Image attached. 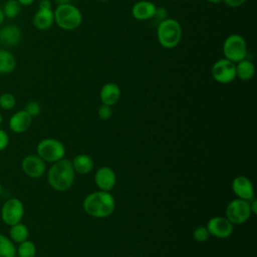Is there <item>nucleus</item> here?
<instances>
[{"label": "nucleus", "instance_id": "6ab92c4d", "mask_svg": "<svg viewBox=\"0 0 257 257\" xmlns=\"http://www.w3.org/2000/svg\"><path fill=\"white\" fill-rule=\"evenodd\" d=\"M71 164L75 174L77 173L80 175H86L93 169V161L87 154L76 155L71 161Z\"/></svg>", "mask_w": 257, "mask_h": 257}, {"label": "nucleus", "instance_id": "20e7f679", "mask_svg": "<svg viewBox=\"0 0 257 257\" xmlns=\"http://www.w3.org/2000/svg\"><path fill=\"white\" fill-rule=\"evenodd\" d=\"M54 14V23L63 30H74L82 22L81 11L71 3L57 5Z\"/></svg>", "mask_w": 257, "mask_h": 257}, {"label": "nucleus", "instance_id": "e433bc0d", "mask_svg": "<svg viewBox=\"0 0 257 257\" xmlns=\"http://www.w3.org/2000/svg\"><path fill=\"white\" fill-rule=\"evenodd\" d=\"M55 1H56L57 5H61V4H68V3H70L71 0H55Z\"/></svg>", "mask_w": 257, "mask_h": 257}, {"label": "nucleus", "instance_id": "cd10ccee", "mask_svg": "<svg viewBox=\"0 0 257 257\" xmlns=\"http://www.w3.org/2000/svg\"><path fill=\"white\" fill-rule=\"evenodd\" d=\"M24 110L26 112H28L32 117H35L37 115H39V113L41 112V106L39 104L38 101L36 100H30L28 101L25 106H24Z\"/></svg>", "mask_w": 257, "mask_h": 257}, {"label": "nucleus", "instance_id": "bb28decb", "mask_svg": "<svg viewBox=\"0 0 257 257\" xmlns=\"http://www.w3.org/2000/svg\"><path fill=\"white\" fill-rule=\"evenodd\" d=\"M193 238L197 242H206L210 238V233L205 226H199L193 231Z\"/></svg>", "mask_w": 257, "mask_h": 257}, {"label": "nucleus", "instance_id": "4be33fe9", "mask_svg": "<svg viewBox=\"0 0 257 257\" xmlns=\"http://www.w3.org/2000/svg\"><path fill=\"white\" fill-rule=\"evenodd\" d=\"M8 237L15 244H19V243H21V242H23V241L28 239V237H29V229L22 222L16 223V224L10 226Z\"/></svg>", "mask_w": 257, "mask_h": 257}, {"label": "nucleus", "instance_id": "c85d7f7f", "mask_svg": "<svg viewBox=\"0 0 257 257\" xmlns=\"http://www.w3.org/2000/svg\"><path fill=\"white\" fill-rule=\"evenodd\" d=\"M97 114H98L99 118L102 119V120H106V119L110 118V116H111V114H112L111 106L102 103V104L98 107V109H97Z\"/></svg>", "mask_w": 257, "mask_h": 257}, {"label": "nucleus", "instance_id": "423d86ee", "mask_svg": "<svg viewBox=\"0 0 257 257\" xmlns=\"http://www.w3.org/2000/svg\"><path fill=\"white\" fill-rule=\"evenodd\" d=\"M224 57L237 63L247 57L248 48L246 40L240 34H231L223 42Z\"/></svg>", "mask_w": 257, "mask_h": 257}, {"label": "nucleus", "instance_id": "9b49d317", "mask_svg": "<svg viewBox=\"0 0 257 257\" xmlns=\"http://www.w3.org/2000/svg\"><path fill=\"white\" fill-rule=\"evenodd\" d=\"M233 224L226 218L222 216L212 217L208 223L206 228L208 229L210 236H215L220 239L228 238L233 233Z\"/></svg>", "mask_w": 257, "mask_h": 257}, {"label": "nucleus", "instance_id": "4c0bfd02", "mask_svg": "<svg viewBox=\"0 0 257 257\" xmlns=\"http://www.w3.org/2000/svg\"><path fill=\"white\" fill-rule=\"evenodd\" d=\"M208 1L209 3H212V4H220L223 0H206Z\"/></svg>", "mask_w": 257, "mask_h": 257}, {"label": "nucleus", "instance_id": "39448f33", "mask_svg": "<svg viewBox=\"0 0 257 257\" xmlns=\"http://www.w3.org/2000/svg\"><path fill=\"white\" fill-rule=\"evenodd\" d=\"M65 146L56 139L46 138L41 140L36 146V155L45 163H55L65 156Z\"/></svg>", "mask_w": 257, "mask_h": 257}, {"label": "nucleus", "instance_id": "6e6552de", "mask_svg": "<svg viewBox=\"0 0 257 257\" xmlns=\"http://www.w3.org/2000/svg\"><path fill=\"white\" fill-rule=\"evenodd\" d=\"M25 208L18 198H10L4 202L0 210V217L4 224L11 226L22 221Z\"/></svg>", "mask_w": 257, "mask_h": 257}, {"label": "nucleus", "instance_id": "72a5a7b5", "mask_svg": "<svg viewBox=\"0 0 257 257\" xmlns=\"http://www.w3.org/2000/svg\"><path fill=\"white\" fill-rule=\"evenodd\" d=\"M249 205H250V210L251 213L256 215L257 214V200L254 198H252L251 200H249Z\"/></svg>", "mask_w": 257, "mask_h": 257}, {"label": "nucleus", "instance_id": "c9c22d12", "mask_svg": "<svg viewBox=\"0 0 257 257\" xmlns=\"http://www.w3.org/2000/svg\"><path fill=\"white\" fill-rule=\"evenodd\" d=\"M5 19H6V18H5V16H4V13H3V11H2V9H1V7H0V26L3 25Z\"/></svg>", "mask_w": 257, "mask_h": 257}, {"label": "nucleus", "instance_id": "a19ab883", "mask_svg": "<svg viewBox=\"0 0 257 257\" xmlns=\"http://www.w3.org/2000/svg\"><path fill=\"white\" fill-rule=\"evenodd\" d=\"M99 2H106V1H108V0H98Z\"/></svg>", "mask_w": 257, "mask_h": 257}, {"label": "nucleus", "instance_id": "393cba45", "mask_svg": "<svg viewBox=\"0 0 257 257\" xmlns=\"http://www.w3.org/2000/svg\"><path fill=\"white\" fill-rule=\"evenodd\" d=\"M21 5L18 3L17 0H7L3 6L1 7L5 18L14 19L16 18L21 12Z\"/></svg>", "mask_w": 257, "mask_h": 257}, {"label": "nucleus", "instance_id": "f03ea898", "mask_svg": "<svg viewBox=\"0 0 257 257\" xmlns=\"http://www.w3.org/2000/svg\"><path fill=\"white\" fill-rule=\"evenodd\" d=\"M75 178V172L71 161L61 159L49 167L47 172V182L49 186L57 192H65L71 188Z\"/></svg>", "mask_w": 257, "mask_h": 257}, {"label": "nucleus", "instance_id": "f8f14e48", "mask_svg": "<svg viewBox=\"0 0 257 257\" xmlns=\"http://www.w3.org/2000/svg\"><path fill=\"white\" fill-rule=\"evenodd\" d=\"M94 182L96 187L101 191L110 192L116 183V176L114 171L107 167H100L94 175Z\"/></svg>", "mask_w": 257, "mask_h": 257}, {"label": "nucleus", "instance_id": "ea45409f", "mask_svg": "<svg viewBox=\"0 0 257 257\" xmlns=\"http://www.w3.org/2000/svg\"><path fill=\"white\" fill-rule=\"evenodd\" d=\"M2 191H3V189H2V185H1V183H0V197H1V195H2Z\"/></svg>", "mask_w": 257, "mask_h": 257}, {"label": "nucleus", "instance_id": "2eb2a0df", "mask_svg": "<svg viewBox=\"0 0 257 257\" xmlns=\"http://www.w3.org/2000/svg\"><path fill=\"white\" fill-rule=\"evenodd\" d=\"M156 4L150 0H140L132 7V15L139 21H146L154 18L156 12Z\"/></svg>", "mask_w": 257, "mask_h": 257}, {"label": "nucleus", "instance_id": "5701e85b", "mask_svg": "<svg viewBox=\"0 0 257 257\" xmlns=\"http://www.w3.org/2000/svg\"><path fill=\"white\" fill-rule=\"evenodd\" d=\"M0 257H16L15 243L2 233H0Z\"/></svg>", "mask_w": 257, "mask_h": 257}, {"label": "nucleus", "instance_id": "ddd939ff", "mask_svg": "<svg viewBox=\"0 0 257 257\" xmlns=\"http://www.w3.org/2000/svg\"><path fill=\"white\" fill-rule=\"evenodd\" d=\"M32 118L33 117L24 109L17 110L9 118V128L14 134H23L31 126Z\"/></svg>", "mask_w": 257, "mask_h": 257}, {"label": "nucleus", "instance_id": "4468645a", "mask_svg": "<svg viewBox=\"0 0 257 257\" xmlns=\"http://www.w3.org/2000/svg\"><path fill=\"white\" fill-rule=\"evenodd\" d=\"M232 191L239 199L251 200L254 198V187L252 182L246 176H238L232 181Z\"/></svg>", "mask_w": 257, "mask_h": 257}, {"label": "nucleus", "instance_id": "aec40b11", "mask_svg": "<svg viewBox=\"0 0 257 257\" xmlns=\"http://www.w3.org/2000/svg\"><path fill=\"white\" fill-rule=\"evenodd\" d=\"M255 74V65L254 63L245 58L236 63V77L243 81H249L253 78Z\"/></svg>", "mask_w": 257, "mask_h": 257}, {"label": "nucleus", "instance_id": "dca6fc26", "mask_svg": "<svg viewBox=\"0 0 257 257\" xmlns=\"http://www.w3.org/2000/svg\"><path fill=\"white\" fill-rule=\"evenodd\" d=\"M22 38L21 29L15 24L0 26V43L5 46H15Z\"/></svg>", "mask_w": 257, "mask_h": 257}, {"label": "nucleus", "instance_id": "7c9ffc66", "mask_svg": "<svg viewBox=\"0 0 257 257\" xmlns=\"http://www.w3.org/2000/svg\"><path fill=\"white\" fill-rule=\"evenodd\" d=\"M169 12L167 10V8L165 7H157L156 8V12H155V15H154V18H156L159 22L167 19L169 16Z\"/></svg>", "mask_w": 257, "mask_h": 257}, {"label": "nucleus", "instance_id": "f257e3e1", "mask_svg": "<svg viewBox=\"0 0 257 257\" xmlns=\"http://www.w3.org/2000/svg\"><path fill=\"white\" fill-rule=\"evenodd\" d=\"M82 208L91 217L106 218L113 213L115 201L110 192L98 190L88 194L84 198Z\"/></svg>", "mask_w": 257, "mask_h": 257}, {"label": "nucleus", "instance_id": "7ed1b4c3", "mask_svg": "<svg viewBox=\"0 0 257 257\" xmlns=\"http://www.w3.org/2000/svg\"><path fill=\"white\" fill-rule=\"evenodd\" d=\"M157 39L164 48H175L182 39V26L180 22L170 17L159 22L157 26Z\"/></svg>", "mask_w": 257, "mask_h": 257}, {"label": "nucleus", "instance_id": "f704fd0d", "mask_svg": "<svg viewBox=\"0 0 257 257\" xmlns=\"http://www.w3.org/2000/svg\"><path fill=\"white\" fill-rule=\"evenodd\" d=\"M21 6H29L35 2V0H17Z\"/></svg>", "mask_w": 257, "mask_h": 257}, {"label": "nucleus", "instance_id": "2f4dec72", "mask_svg": "<svg viewBox=\"0 0 257 257\" xmlns=\"http://www.w3.org/2000/svg\"><path fill=\"white\" fill-rule=\"evenodd\" d=\"M247 0H223L222 2H224L227 6L231 7V8H237L240 7L241 5H243Z\"/></svg>", "mask_w": 257, "mask_h": 257}, {"label": "nucleus", "instance_id": "473e14b6", "mask_svg": "<svg viewBox=\"0 0 257 257\" xmlns=\"http://www.w3.org/2000/svg\"><path fill=\"white\" fill-rule=\"evenodd\" d=\"M38 8L40 9H52V3L50 0H40L38 3Z\"/></svg>", "mask_w": 257, "mask_h": 257}, {"label": "nucleus", "instance_id": "a211bd4d", "mask_svg": "<svg viewBox=\"0 0 257 257\" xmlns=\"http://www.w3.org/2000/svg\"><path fill=\"white\" fill-rule=\"evenodd\" d=\"M54 23V14L52 9H40L35 12L33 18H32V24L33 26L40 30L44 31L49 29Z\"/></svg>", "mask_w": 257, "mask_h": 257}, {"label": "nucleus", "instance_id": "b1692460", "mask_svg": "<svg viewBox=\"0 0 257 257\" xmlns=\"http://www.w3.org/2000/svg\"><path fill=\"white\" fill-rule=\"evenodd\" d=\"M36 245L29 239L21 242L16 247L17 257H36Z\"/></svg>", "mask_w": 257, "mask_h": 257}, {"label": "nucleus", "instance_id": "a878e982", "mask_svg": "<svg viewBox=\"0 0 257 257\" xmlns=\"http://www.w3.org/2000/svg\"><path fill=\"white\" fill-rule=\"evenodd\" d=\"M16 105V97L10 92H3L0 94V108L3 110H10Z\"/></svg>", "mask_w": 257, "mask_h": 257}, {"label": "nucleus", "instance_id": "1a4fd4ad", "mask_svg": "<svg viewBox=\"0 0 257 257\" xmlns=\"http://www.w3.org/2000/svg\"><path fill=\"white\" fill-rule=\"evenodd\" d=\"M211 74L219 83H230L236 78V63L225 57L218 59L212 65Z\"/></svg>", "mask_w": 257, "mask_h": 257}, {"label": "nucleus", "instance_id": "58836bf2", "mask_svg": "<svg viewBox=\"0 0 257 257\" xmlns=\"http://www.w3.org/2000/svg\"><path fill=\"white\" fill-rule=\"evenodd\" d=\"M2 121H3V116H2V114L0 113V125L2 124Z\"/></svg>", "mask_w": 257, "mask_h": 257}, {"label": "nucleus", "instance_id": "0eeeda50", "mask_svg": "<svg viewBox=\"0 0 257 257\" xmlns=\"http://www.w3.org/2000/svg\"><path fill=\"white\" fill-rule=\"evenodd\" d=\"M251 215L249 201L239 198L230 201L225 210V217L233 225H240L247 222Z\"/></svg>", "mask_w": 257, "mask_h": 257}, {"label": "nucleus", "instance_id": "9d476101", "mask_svg": "<svg viewBox=\"0 0 257 257\" xmlns=\"http://www.w3.org/2000/svg\"><path fill=\"white\" fill-rule=\"evenodd\" d=\"M23 173L32 179L42 177L46 172V163L37 155H27L21 161Z\"/></svg>", "mask_w": 257, "mask_h": 257}, {"label": "nucleus", "instance_id": "f3484780", "mask_svg": "<svg viewBox=\"0 0 257 257\" xmlns=\"http://www.w3.org/2000/svg\"><path fill=\"white\" fill-rule=\"evenodd\" d=\"M121 91L119 86L114 82H107L103 84L99 91V98L101 103L107 105H114L120 98Z\"/></svg>", "mask_w": 257, "mask_h": 257}, {"label": "nucleus", "instance_id": "c756f323", "mask_svg": "<svg viewBox=\"0 0 257 257\" xmlns=\"http://www.w3.org/2000/svg\"><path fill=\"white\" fill-rule=\"evenodd\" d=\"M9 136L8 134L0 127V152L4 151L5 149H7V147L9 146Z\"/></svg>", "mask_w": 257, "mask_h": 257}, {"label": "nucleus", "instance_id": "412c9836", "mask_svg": "<svg viewBox=\"0 0 257 257\" xmlns=\"http://www.w3.org/2000/svg\"><path fill=\"white\" fill-rule=\"evenodd\" d=\"M16 67V58L7 49L0 48V74H9Z\"/></svg>", "mask_w": 257, "mask_h": 257}]
</instances>
